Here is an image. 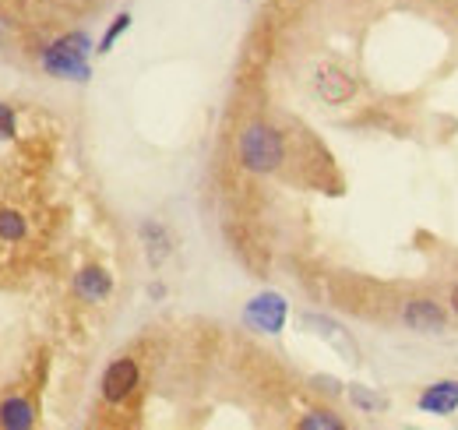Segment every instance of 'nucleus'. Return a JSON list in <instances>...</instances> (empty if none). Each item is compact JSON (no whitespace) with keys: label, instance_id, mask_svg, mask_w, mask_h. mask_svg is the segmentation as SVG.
<instances>
[{"label":"nucleus","instance_id":"f257e3e1","mask_svg":"<svg viewBox=\"0 0 458 430\" xmlns=\"http://www.w3.org/2000/svg\"><path fill=\"white\" fill-rule=\"evenodd\" d=\"M240 162L250 173H276L286 162V142L268 124H250L240 134Z\"/></svg>","mask_w":458,"mask_h":430},{"label":"nucleus","instance_id":"f03ea898","mask_svg":"<svg viewBox=\"0 0 458 430\" xmlns=\"http://www.w3.org/2000/svg\"><path fill=\"white\" fill-rule=\"evenodd\" d=\"M89 36L85 32H71V36H60L57 43H50L43 50V67L47 74L54 78H74V82H85L89 78Z\"/></svg>","mask_w":458,"mask_h":430},{"label":"nucleus","instance_id":"7ed1b4c3","mask_svg":"<svg viewBox=\"0 0 458 430\" xmlns=\"http://www.w3.org/2000/svg\"><path fill=\"white\" fill-rule=\"evenodd\" d=\"M243 318H247L250 328L276 335V331H283V324H286V300H283L279 293H261V297H254V300L247 304Z\"/></svg>","mask_w":458,"mask_h":430},{"label":"nucleus","instance_id":"20e7f679","mask_svg":"<svg viewBox=\"0 0 458 430\" xmlns=\"http://www.w3.org/2000/svg\"><path fill=\"white\" fill-rule=\"evenodd\" d=\"M134 388H138V364L131 357L114 360L106 367V374H103V399L120 406V402H127L134 395Z\"/></svg>","mask_w":458,"mask_h":430},{"label":"nucleus","instance_id":"39448f33","mask_svg":"<svg viewBox=\"0 0 458 430\" xmlns=\"http://www.w3.org/2000/svg\"><path fill=\"white\" fill-rule=\"evenodd\" d=\"M314 89H318V96H321L325 103H332V107L349 103V99L356 96V82L345 74L343 67H335V64L318 67V74H314Z\"/></svg>","mask_w":458,"mask_h":430},{"label":"nucleus","instance_id":"423d86ee","mask_svg":"<svg viewBox=\"0 0 458 430\" xmlns=\"http://www.w3.org/2000/svg\"><path fill=\"white\" fill-rule=\"evenodd\" d=\"M402 322L409 324L412 331L437 335V331L445 328V311H441L434 300H409L405 311H402Z\"/></svg>","mask_w":458,"mask_h":430},{"label":"nucleus","instance_id":"0eeeda50","mask_svg":"<svg viewBox=\"0 0 458 430\" xmlns=\"http://www.w3.org/2000/svg\"><path fill=\"white\" fill-rule=\"evenodd\" d=\"M74 293L89 304H103L114 293V279L106 269H85L74 275Z\"/></svg>","mask_w":458,"mask_h":430},{"label":"nucleus","instance_id":"6e6552de","mask_svg":"<svg viewBox=\"0 0 458 430\" xmlns=\"http://www.w3.org/2000/svg\"><path fill=\"white\" fill-rule=\"evenodd\" d=\"M420 409H423V413H437V417L455 413L458 409V381L430 384V388L420 395Z\"/></svg>","mask_w":458,"mask_h":430},{"label":"nucleus","instance_id":"1a4fd4ad","mask_svg":"<svg viewBox=\"0 0 458 430\" xmlns=\"http://www.w3.org/2000/svg\"><path fill=\"white\" fill-rule=\"evenodd\" d=\"M32 424H36V409H32L29 399H21V395H7V399L0 402V427L29 430Z\"/></svg>","mask_w":458,"mask_h":430},{"label":"nucleus","instance_id":"9d476101","mask_svg":"<svg viewBox=\"0 0 458 430\" xmlns=\"http://www.w3.org/2000/svg\"><path fill=\"white\" fill-rule=\"evenodd\" d=\"M141 240H145V254H148L152 265H163V262L170 258L173 240L159 222H145V226H141Z\"/></svg>","mask_w":458,"mask_h":430},{"label":"nucleus","instance_id":"9b49d317","mask_svg":"<svg viewBox=\"0 0 458 430\" xmlns=\"http://www.w3.org/2000/svg\"><path fill=\"white\" fill-rule=\"evenodd\" d=\"M303 322L310 324V328H318V335H325V339H328V342H332V346H335V349H339L343 357L356 360V346H352V342L345 339V331L335 322H328V318H318V314H307Z\"/></svg>","mask_w":458,"mask_h":430},{"label":"nucleus","instance_id":"f8f14e48","mask_svg":"<svg viewBox=\"0 0 458 430\" xmlns=\"http://www.w3.org/2000/svg\"><path fill=\"white\" fill-rule=\"evenodd\" d=\"M21 236H25V215L11 212V209H0V240L18 244Z\"/></svg>","mask_w":458,"mask_h":430},{"label":"nucleus","instance_id":"ddd939ff","mask_svg":"<svg viewBox=\"0 0 458 430\" xmlns=\"http://www.w3.org/2000/svg\"><path fill=\"white\" fill-rule=\"evenodd\" d=\"M300 427L303 430H343V420H339L335 413L318 409V413H307V417L300 420Z\"/></svg>","mask_w":458,"mask_h":430},{"label":"nucleus","instance_id":"4468645a","mask_svg":"<svg viewBox=\"0 0 458 430\" xmlns=\"http://www.w3.org/2000/svg\"><path fill=\"white\" fill-rule=\"evenodd\" d=\"M127 25H131V14H116L114 25H110V32H106L103 43H99V54H106V50L114 47L116 39H120V32H127Z\"/></svg>","mask_w":458,"mask_h":430},{"label":"nucleus","instance_id":"2eb2a0df","mask_svg":"<svg viewBox=\"0 0 458 430\" xmlns=\"http://www.w3.org/2000/svg\"><path fill=\"white\" fill-rule=\"evenodd\" d=\"M349 395H352V402H356L360 409H367V413H374V409H381V406H385V402H381V399H374L367 388H352Z\"/></svg>","mask_w":458,"mask_h":430},{"label":"nucleus","instance_id":"dca6fc26","mask_svg":"<svg viewBox=\"0 0 458 430\" xmlns=\"http://www.w3.org/2000/svg\"><path fill=\"white\" fill-rule=\"evenodd\" d=\"M11 134H14V109L0 103V138H11Z\"/></svg>","mask_w":458,"mask_h":430},{"label":"nucleus","instance_id":"f3484780","mask_svg":"<svg viewBox=\"0 0 458 430\" xmlns=\"http://www.w3.org/2000/svg\"><path fill=\"white\" fill-rule=\"evenodd\" d=\"M452 304H455V311H458V286H455V293H452Z\"/></svg>","mask_w":458,"mask_h":430}]
</instances>
